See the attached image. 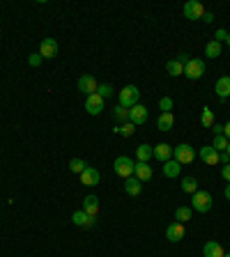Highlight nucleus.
<instances>
[{
    "label": "nucleus",
    "mask_w": 230,
    "mask_h": 257,
    "mask_svg": "<svg viewBox=\"0 0 230 257\" xmlns=\"http://www.w3.org/2000/svg\"><path fill=\"white\" fill-rule=\"evenodd\" d=\"M117 99H120V106H124V108H134L140 99V90L136 88V85H124V88L120 90Z\"/></svg>",
    "instance_id": "f257e3e1"
},
{
    "label": "nucleus",
    "mask_w": 230,
    "mask_h": 257,
    "mask_svg": "<svg viewBox=\"0 0 230 257\" xmlns=\"http://www.w3.org/2000/svg\"><path fill=\"white\" fill-rule=\"evenodd\" d=\"M212 204H214V200L207 191H196L193 193V200H191V209H193V211L207 214V211L212 209Z\"/></svg>",
    "instance_id": "f03ea898"
},
{
    "label": "nucleus",
    "mask_w": 230,
    "mask_h": 257,
    "mask_svg": "<svg viewBox=\"0 0 230 257\" xmlns=\"http://www.w3.org/2000/svg\"><path fill=\"white\" fill-rule=\"evenodd\" d=\"M172 159L177 161L180 165H187V163H191V161L196 159V149H193L191 145L182 143V145H177V147H172Z\"/></svg>",
    "instance_id": "7ed1b4c3"
},
{
    "label": "nucleus",
    "mask_w": 230,
    "mask_h": 257,
    "mask_svg": "<svg viewBox=\"0 0 230 257\" xmlns=\"http://www.w3.org/2000/svg\"><path fill=\"white\" fill-rule=\"evenodd\" d=\"M134 165H136V163H134L129 156H117L113 163V170H115V175H120L122 179H127V177L134 175Z\"/></svg>",
    "instance_id": "20e7f679"
},
{
    "label": "nucleus",
    "mask_w": 230,
    "mask_h": 257,
    "mask_svg": "<svg viewBox=\"0 0 230 257\" xmlns=\"http://www.w3.org/2000/svg\"><path fill=\"white\" fill-rule=\"evenodd\" d=\"M184 16L189 18V21H203V16H205V7H203V2H198V0H189L184 7H182Z\"/></svg>",
    "instance_id": "39448f33"
},
{
    "label": "nucleus",
    "mask_w": 230,
    "mask_h": 257,
    "mask_svg": "<svg viewBox=\"0 0 230 257\" xmlns=\"http://www.w3.org/2000/svg\"><path fill=\"white\" fill-rule=\"evenodd\" d=\"M203 73H205V62L203 60L196 57V60H189V62L184 64V76L189 80H198Z\"/></svg>",
    "instance_id": "423d86ee"
},
{
    "label": "nucleus",
    "mask_w": 230,
    "mask_h": 257,
    "mask_svg": "<svg viewBox=\"0 0 230 257\" xmlns=\"http://www.w3.org/2000/svg\"><path fill=\"white\" fill-rule=\"evenodd\" d=\"M58 51H60V46H58V41L53 39V37H46V39H41V44H39V55L44 57V60H53V57L58 55Z\"/></svg>",
    "instance_id": "0eeeda50"
},
{
    "label": "nucleus",
    "mask_w": 230,
    "mask_h": 257,
    "mask_svg": "<svg viewBox=\"0 0 230 257\" xmlns=\"http://www.w3.org/2000/svg\"><path fill=\"white\" fill-rule=\"evenodd\" d=\"M184 234H187V230H184V225L182 223H171L168 227H166V239L171 241V243L182 241L184 239Z\"/></svg>",
    "instance_id": "6e6552de"
},
{
    "label": "nucleus",
    "mask_w": 230,
    "mask_h": 257,
    "mask_svg": "<svg viewBox=\"0 0 230 257\" xmlns=\"http://www.w3.org/2000/svg\"><path fill=\"white\" fill-rule=\"evenodd\" d=\"M97 88H99V83L92 78L90 73H83L81 78H78V92H85V94L90 96L97 92Z\"/></svg>",
    "instance_id": "1a4fd4ad"
},
{
    "label": "nucleus",
    "mask_w": 230,
    "mask_h": 257,
    "mask_svg": "<svg viewBox=\"0 0 230 257\" xmlns=\"http://www.w3.org/2000/svg\"><path fill=\"white\" fill-rule=\"evenodd\" d=\"M129 122H134L136 127H138V124H145V122H148V108L143 104H136L134 108H129Z\"/></svg>",
    "instance_id": "9d476101"
},
{
    "label": "nucleus",
    "mask_w": 230,
    "mask_h": 257,
    "mask_svg": "<svg viewBox=\"0 0 230 257\" xmlns=\"http://www.w3.org/2000/svg\"><path fill=\"white\" fill-rule=\"evenodd\" d=\"M85 110L90 112V115H99V112L104 110V99L95 92V94L85 96Z\"/></svg>",
    "instance_id": "9b49d317"
},
{
    "label": "nucleus",
    "mask_w": 230,
    "mask_h": 257,
    "mask_svg": "<svg viewBox=\"0 0 230 257\" xmlns=\"http://www.w3.org/2000/svg\"><path fill=\"white\" fill-rule=\"evenodd\" d=\"M152 154H154V159H159L161 163H166V161L172 159V147L168 143H159L152 147Z\"/></svg>",
    "instance_id": "f8f14e48"
},
{
    "label": "nucleus",
    "mask_w": 230,
    "mask_h": 257,
    "mask_svg": "<svg viewBox=\"0 0 230 257\" xmlns=\"http://www.w3.org/2000/svg\"><path fill=\"white\" fill-rule=\"evenodd\" d=\"M99 179H101V175H99L97 168H90V165H88V168L81 172V184L83 186H97Z\"/></svg>",
    "instance_id": "ddd939ff"
},
{
    "label": "nucleus",
    "mask_w": 230,
    "mask_h": 257,
    "mask_svg": "<svg viewBox=\"0 0 230 257\" xmlns=\"http://www.w3.org/2000/svg\"><path fill=\"white\" fill-rule=\"evenodd\" d=\"M72 223L74 225H78V227H85V230H88V227H92V225H95V216H90V214H85V211H74V214H72Z\"/></svg>",
    "instance_id": "4468645a"
},
{
    "label": "nucleus",
    "mask_w": 230,
    "mask_h": 257,
    "mask_svg": "<svg viewBox=\"0 0 230 257\" xmlns=\"http://www.w3.org/2000/svg\"><path fill=\"white\" fill-rule=\"evenodd\" d=\"M214 92H216V96H219L221 101H226V99L230 96V76H221V78L216 80Z\"/></svg>",
    "instance_id": "2eb2a0df"
},
{
    "label": "nucleus",
    "mask_w": 230,
    "mask_h": 257,
    "mask_svg": "<svg viewBox=\"0 0 230 257\" xmlns=\"http://www.w3.org/2000/svg\"><path fill=\"white\" fill-rule=\"evenodd\" d=\"M198 156L205 161L207 165H214V163H219V152L214 149L212 145H205V147H200V152H198Z\"/></svg>",
    "instance_id": "dca6fc26"
},
{
    "label": "nucleus",
    "mask_w": 230,
    "mask_h": 257,
    "mask_svg": "<svg viewBox=\"0 0 230 257\" xmlns=\"http://www.w3.org/2000/svg\"><path fill=\"white\" fill-rule=\"evenodd\" d=\"M124 191L129 193V195H140V193H143V182L134 175L127 177V179H124Z\"/></svg>",
    "instance_id": "f3484780"
},
{
    "label": "nucleus",
    "mask_w": 230,
    "mask_h": 257,
    "mask_svg": "<svg viewBox=\"0 0 230 257\" xmlns=\"http://www.w3.org/2000/svg\"><path fill=\"white\" fill-rule=\"evenodd\" d=\"M83 211L97 218V214H99V200H97V195H85V198H83Z\"/></svg>",
    "instance_id": "a211bd4d"
},
{
    "label": "nucleus",
    "mask_w": 230,
    "mask_h": 257,
    "mask_svg": "<svg viewBox=\"0 0 230 257\" xmlns=\"http://www.w3.org/2000/svg\"><path fill=\"white\" fill-rule=\"evenodd\" d=\"M134 177H138L140 182H150V179H152V168H150L148 163H136V165H134Z\"/></svg>",
    "instance_id": "6ab92c4d"
},
{
    "label": "nucleus",
    "mask_w": 230,
    "mask_h": 257,
    "mask_svg": "<svg viewBox=\"0 0 230 257\" xmlns=\"http://www.w3.org/2000/svg\"><path fill=\"white\" fill-rule=\"evenodd\" d=\"M203 255L205 257H223L226 253H223L221 243H216V241H207L205 246H203Z\"/></svg>",
    "instance_id": "aec40b11"
},
{
    "label": "nucleus",
    "mask_w": 230,
    "mask_h": 257,
    "mask_svg": "<svg viewBox=\"0 0 230 257\" xmlns=\"http://www.w3.org/2000/svg\"><path fill=\"white\" fill-rule=\"evenodd\" d=\"M156 127H159V131H171L175 127V115L172 112H161L159 120H156Z\"/></svg>",
    "instance_id": "412c9836"
},
{
    "label": "nucleus",
    "mask_w": 230,
    "mask_h": 257,
    "mask_svg": "<svg viewBox=\"0 0 230 257\" xmlns=\"http://www.w3.org/2000/svg\"><path fill=\"white\" fill-rule=\"evenodd\" d=\"M180 172H182V165L175 159H171V161H166L164 163V175L166 177H177Z\"/></svg>",
    "instance_id": "4be33fe9"
},
{
    "label": "nucleus",
    "mask_w": 230,
    "mask_h": 257,
    "mask_svg": "<svg viewBox=\"0 0 230 257\" xmlns=\"http://www.w3.org/2000/svg\"><path fill=\"white\" fill-rule=\"evenodd\" d=\"M191 214H193V209L191 207H177L175 209V220H177V223H189L191 220Z\"/></svg>",
    "instance_id": "5701e85b"
},
{
    "label": "nucleus",
    "mask_w": 230,
    "mask_h": 257,
    "mask_svg": "<svg viewBox=\"0 0 230 257\" xmlns=\"http://www.w3.org/2000/svg\"><path fill=\"white\" fill-rule=\"evenodd\" d=\"M152 156H154V154H152V145H140L138 149H136V159H138L140 163H148Z\"/></svg>",
    "instance_id": "b1692460"
},
{
    "label": "nucleus",
    "mask_w": 230,
    "mask_h": 257,
    "mask_svg": "<svg viewBox=\"0 0 230 257\" xmlns=\"http://www.w3.org/2000/svg\"><path fill=\"white\" fill-rule=\"evenodd\" d=\"M113 133H120V136H124V138H132L134 133H136V124H134V122H124L122 127L113 128Z\"/></svg>",
    "instance_id": "393cba45"
},
{
    "label": "nucleus",
    "mask_w": 230,
    "mask_h": 257,
    "mask_svg": "<svg viewBox=\"0 0 230 257\" xmlns=\"http://www.w3.org/2000/svg\"><path fill=\"white\" fill-rule=\"evenodd\" d=\"M166 72L171 76H184V64L177 62V60H168L166 62Z\"/></svg>",
    "instance_id": "a878e982"
},
{
    "label": "nucleus",
    "mask_w": 230,
    "mask_h": 257,
    "mask_svg": "<svg viewBox=\"0 0 230 257\" xmlns=\"http://www.w3.org/2000/svg\"><path fill=\"white\" fill-rule=\"evenodd\" d=\"M205 55L207 57H219L221 55V44H219V41H207L205 44Z\"/></svg>",
    "instance_id": "bb28decb"
},
{
    "label": "nucleus",
    "mask_w": 230,
    "mask_h": 257,
    "mask_svg": "<svg viewBox=\"0 0 230 257\" xmlns=\"http://www.w3.org/2000/svg\"><path fill=\"white\" fill-rule=\"evenodd\" d=\"M113 117H115V122H129V108H124V106H115L113 108Z\"/></svg>",
    "instance_id": "cd10ccee"
},
{
    "label": "nucleus",
    "mask_w": 230,
    "mask_h": 257,
    "mask_svg": "<svg viewBox=\"0 0 230 257\" xmlns=\"http://www.w3.org/2000/svg\"><path fill=\"white\" fill-rule=\"evenodd\" d=\"M182 191H184V193H191V195H193V193L198 191L196 177H184V179H182Z\"/></svg>",
    "instance_id": "c85d7f7f"
},
{
    "label": "nucleus",
    "mask_w": 230,
    "mask_h": 257,
    "mask_svg": "<svg viewBox=\"0 0 230 257\" xmlns=\"http://www.w3.org/2000/svg\"><path fill=\"white\" fill-rule=\"evenodd\" d=\"M200 124H203V127L205 128H212L214 127V112L210 110V108H203V115H200Z\"/></svg>",
    "instance_id": "c756f323"
},
{
    "label": "nucleus",
    "mask_w": 230,
    "mask_h": 257,
    "mask_svg": "<svg viewBox=\"0 0 230 257\" xmlns=\"http://www.w3.org/2000/svg\"><path fill=\"white\" fill-rule=\"evenodd\" d=\"M228 138L226 136H214V140H212V147L214 149H216V152L221 154V152H226V149H228Z\"/></svg>",
    "instance_id": "7c9ffc66"
},
{
    "label": "nucleus",
    "mask_w": 230,
    "mask_h": 257,
    "mask_svg": "<svg viewBox=\"0 0 230 257\" xmlns=\"http://www.w3.org/2000/svg\"><path fill=\"white\" fill-rule=\"evenodd\" d=\"M85 168H88V163H85L83 159H72V161H69V170H72L74 175H81Z\"/></svg>",
    "instance_id": "2f4dec72"
},
{
    "label": "nucleus",
    "mask_w": 230,
    "mask_h": 257,
    "mask_svg": "<svg viewBox=\"0 0 230 257\" xmlns=\"http://www.w3.org/2000/svg\"><path fill=\"white\" fill-rule=\"evenodd\" d=\"M159 108H161V112H171L172 110V99L171 96H164V99L159 101Z\"/></svg>",
    "instance_id": "473e14b6"
},
{
    "label": "nucleus",
    "mask_w": 230,
    "mask_h": 257,
    "mask_svg": "<svg viewBox=\"0 0 230 257\" xmlns=\"http://www.w3.org/2000/svg\"><path fill=\"white\" fill-rule=\"evenodd\" d=\"M97 94L101 96V99H106V96H111V94H113V88L104 83V85H99V88H97Z\"/></svg>",
    "instance_id": "72a5a7b5"
},
{
    "label": "nucleus",
    "mask_w": 230,
    "mask_h": 257,
    "mask_svg": "<svg viewBox=\"0 0 230 257\" xmlns=\"http://www.w3.org/2000/svg\"><path fill=\"white\" fill-rule=\"evenodd\" d=\"M41 60H44V57L39 55V51H37V53H33V55L28 57V62H30V67H39V64H41Z\"/></svg>",
    "instance_id": "f704fd0d"
},
{
    "label": "nucleus",
    "mask_w": 230,
    "mask_h": 257,
    "mask_svg": "<svg viewBox=\"0 0 230 257\" xmlns=\"http://www.w3.org/2000/svg\"><path fill=\"white\" fill-rule=\"evenodd\" d=\"M228 35H230V32H226V30H216L214 41H219V44H221V41H228Z\"/></svg>",
    "instance_id": "c9c22d12"
},
{
    "label": "nucleus",
    "mask_w": 230,
    "mask_h": 257,
    "mask_svg": "<svg viewBox=\"0 0 230 257\" xmlns=\"http://www.w3.org/2000/svg\"><path fill=\"white\" fill-rule=\"evenodd\" d=\"M221 177H223V179H226V182H228V184H230V163H228V165H223V168H221Z\"/></svg>",
    "instance_id": "e433bc0d"
},
{
    "label": "nucleus",
    "mask_w": 230,
    "mask_h": 257,
    "mask_svg": "<svg viewBox=\"0 0 230 257\" xmlns=\"http://www.w3.org/2000/svg\"><path fill=\"white\" fill-rule=\"evenodd\" d=\"M219 161H221L223 165H228V163H230V154L228 152H221V154H219Z\"/></svg>",
    "instance_id": "4c0bfd02"
},
{
    "label": "nucleus",
    "mask_w": 230,
    "mask_h": 257,
    "mask_svg": "<svg viewBox=\"0 0 230 257\" xmlns=\"http://www.w3.org/2000/svg\"><path fill=\"white\" fill-rule=\"evenodd\" d=\"M214 136H223V124H216V122H214Z\"/></svg>",
    "instance_id": "58836bf2"
},
{
    "label": "nucleus",
    "mask_w": 230,
    "mask_h": 257,
    "mask_svg": "<svg viewBox=\"0 0 230 257\" xmlns=\"http://www.w3.org/2000/svg\"><path fill=\"white\" fill-rule=\"evenodd\" d=\"M189 60H191V57L187 55V53H180V55H177V62H182V64H187Z\"/></svg>",
    "instance_id": "ea45409f"
},
{
    "label": "nucleus",
    "mask_w": 230,
    "mask_h": 257,
    "mask_svg": "<svg viewBox=\"0 0 230 257\" xmlns=\"http://www.w3.org/2000/svg\"><path fill=\"white\" fill-rule=\"evenodd\" d=\"M223 136H226V138L230 140V120L226 122V124H223Z\"/></svg>",
    "instance_id": "a19ab883"
},
{
    "label": "nucleus",
    "mask_w": 230,
    "mask_h": 257,
    "mask_svg": "<svg viewBox=\"0 0 230 257\" xmlns=\"http://www.w3.org/2000/svg\"><path fill=\"white\" fill-rule=\"evenodd\" d=\"M203 21H205V23H212V21H214V14H212V12H205Z\"/></svg>",
    "instance_id": "79ce46f5"
},
{
    "label": "nucleus",
    "mask_w": 230,
    "mask_h": 257,
    "mask_svg": "<svg viewBox=\"0 0 230 257\" xmlns=\"http://www.w3.org/2000/svg\"><path fill=\"white\" fill-rule=\"evenodd\" d=\"M223 193H226V198L230 200V184H226V191H223Z\"/></svg>",
    "instance_id": "37998d69"
},
{
    "label": "nucleus",
    "mask_w": 230,
    "mask_h": 257,
    "mask_svg": "<svg viewBox=\"0 0 230 257\" xmlns=\"http://www.w3.org/2000/svg\"><path fill=\"white\" fill-rule=\"evenodd\" d=\"M226 152H228V154H230V143H228V149H226Z\"/></svg>",
    "instance_id": "c03bdc74"
},
{
    "label": "nucleus",
    "mask_w": 230,
    "mask_h": 257,
    "mask_svg": "<svg viewBox=\"0 0 230 257\" xmlns=\"http://www.w3.org/2000/svg\"><path fill=\"white\" fill-rule=\"evenodd\" d=\"M223 257H230V253H226V255H223Z\"/></svg>",
    "instance_id": "a18cd8bd"
},
{
    "label": "nucleus",
    "mask_w": 230,
    "mask_h": 257,
    "mask_svg": "<svg viewBox=\"0 0 230 257\" xmlns=\"http://www.w3.org/2000/svg\"><path fill=\"white\" fill-rule=\"evenodd\" d=\"M228 46H230V35H228Z\"/></svg>",
    "instance_id": "49530a36"
}]
</instances>
